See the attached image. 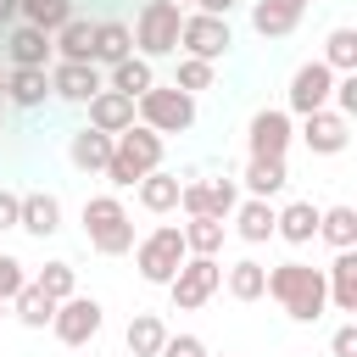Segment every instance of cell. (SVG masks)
<instances>
[{
    "label": "cell",
    "instance_id": "1",
    "mask_svg": "<svg viewBox=\"0 0 357 357\" xmlns=\"http://www.w3.org/2000/svg\"><path fill=\"white\" fill-rule=\"evenodd\" d=\"M268 296L284 307V318L296 324H318L329 312V284H324V268L290 257V262H273L268 268Z\"/></svg>",
    "mask_w": 357,
    "mask_h": 357
},
{
    "label": "cell",
    "instance_id": "2",
    "mask_svg": "<svg viewBox=\"0 0 357 357\" xmlns=\"http://www.w3.org/2000/svg\"><path fill=\"white\" fill-rule=\"evenodd\" d=\"M162 151H167V139L156 134V128H145V123H128L123 134H112V162H106V184L112 190H134L151 167H162Z\"/></svg>",
    "mask_w": 357,
    "mask_h": 357
},
{
    "label": "cell",
    "instance_id": "3",
    "mask_svg": "<svg viewBox=\"0 0 357 357\" xmlns=\"http://www.w3.org/2000/svg\"><path fill=\"white\" fill-rule=\"evenodd\" d=\"M84 240H89V251H100V257L134 251V218H128V206H123L117 190H100V195L84 201Z\"/></svg>",
    "mask_w": 357,
    "mask_h": 357
},
{
    "label": "cell",
    "instance_id": "4",
    "mask_svg": "<svg viewBox=\"0 0 357 357\" xmlns=\"http://www.w3.org/2000/svg\"><path fill=\"white\" fill-rule=\"evenodd\" d=\"M195 95H184L178 84H151L139 100H134V123H145V128H156L162 139L167 134H190L195 128Z\"/></svg>",
    "mask_w": 357,
    "mask_h": 357
},
{
    "label": "cell",
    "instance_id": "5",
    "mask_svg": "<svg viewBox=\"0 0 357 357\" xmlns=\"http://www.w3.org/2000/svg\"><path fill=\"white\" fill-rule=\"evenodd\" d=\"M178 22H184L178 0H145L139 17H134V56H145V61L173 56L178 50Z\"/></svg>",
    "mask_w": 357,
    "mask_h": 357
},
{
    "label": "cell",
    "instance_id": "6",
    "mask_svg": "<svg viewBox=\"0 0 357 357\" xmlns=\"http://www.w3.org/2000/svg\"><path fill=\"white\" fill-rule=\"evenodd\" d=\"M190 251H184V234H178V223H156L151 234H139L134 240V268H139V279L145 284H167L173 273H178V262H184Z\"/></svg>",
    "mask_w": 357,
    "mask_h": 357
},
{
    "label": "cell",
    "instance_id": "7",
    "mask_svg": "<svg viewBox=\"0 0 357 357\" xmlns=\"http://www.w3.org/2000/svg\"><path fill=\"white\" fill-rule=\"evenodd\" d=\"M218 290H223V262H218V257H184V262H178V273L167 279V301H173L178 312L206 307Z\"/></svg>",
    "mask_w": 357,
    "mask_h": 357
},
{
    "label": "cell",
    "instance_id": "8",
    "mask_svg": "<svg viewBox=\"0 0 357 357\" xmlns=\"http://www.w3.org/2000/svg\"><path fill=\"white\" fill-rule=\"evenodd\" d=\"M100 324H106V307H100L95 296H67V301H56V312H50V335H56L61 346H73V351H84V346L100 335Z\"/></svg>",
    "mask_w": 357,
    "mask_h": 357
},
{
    "label": "cell",
    "instance_id": "9",
    "mask_svg": "<svg viewBox=\"0 0 357 357\" xmlns=\"http://www.w3.org/2000/svg\"><path fill=\"white\" fill-rule=\"evenodd\" d=\"M229 45H234L229 17H212V11H184V22H178V50H184V56L218 61V56H229Z\"/></svg>",
    "mask_w": 357,
    "mask_h": 357
},
{
    "label": "cell",
    "instance_id": "10",
    "mask_svg": "<svg viewBox=\"0 0 357 357\" xmlns=\"http://www.w3.org/2000/svg\"><path fill=\"white\" fill-rule=\"evenodd\" d=\"M329 89H335V67H324V61L312 56V61H301V67L290 73V89H284V112H290V117H307V112L329 106Z\"/></svg>",
    "mask_w": 357,
    "mask_h": 357
},
{
    "label": "cell",
    "instance_id": "11",
    "mask_svg": "<svg viewBox=\"0 0 357 357\" xmlns=\"http://www.w3.org/2000/svg\"><path fill=\"white\" fill-rule=\"evenodd\" d=\"M296 139V117L284 106H262L245 123V156H284Z\"/></svg>",
    "mask_w": 357,
    "mask_h": 357
},
{
    "label": "cell",
    "instance_id": "12",
    "mask_svg": "<svg viewBox=\"0 0 357 357\" xmlns=\"http://www.w3.org/2000/svg\"><path fill=\"white\" fill-rule=\"evenodd\" d=\"M301 145L312 151V156H340L346 151V139H351V117H340L335 106H318V112H307L301 117Z\"/></svg>",
    "mask_w": 357,
    "mask_h": 357
},
{
    "label": "cell",
    "instance_id": "13",
    "mask_svg": "<svg viewBox=\"0 0 357 357\" xmlns=\"http://www.w3.org/2000/svg\"><path fill=\"white\" fill-rule=\"evenodd\" d=\"M95 89H106V73L95 61H50V95L67 106H84Z\"/></svg>",
    "mask_w": 357,
    "mask_h": 357
},
{
    "label": "cell",
    "instance_id": "14",
    "mask_svg": "<svg viewBox=\"0 0 357 357\" xmlns=\"http://www.w3.org/2000/svg\"><path fill=\"white\" fill-rule=\"evenodd\" d=\"M240 195H257V201H273V195H284V184H290V162L284 156H245V167H240Z\"/></svg>",
    "mask_w": 357,
    "mask_h": 357
},
{
    "label": "cell",
    "instance_id": "15",
    "mask_svg": "<svg viewBox=\"0 0 357 357\" xmlns=\"http://www.w3.org/2000/svg\"><path fill=\"white\" fill-rule=\"evenodd\" d=\"M17 229L33 234V240H50L61 229V195L56 190H28L22 206H17Z\"/></svg>",
    "mask_w": 357,
    "mask_h": 357
},
{
    "label": "cell",
    "instance_id": "16",
    "mask_svg": "<svg viewBox=\"0 0 357 357\" xmlns=\"http://www.w3.org/2000/svg\"><path fill=\"white\" fill-rule=\"evenodd\" d=\"M6 61H11V67H50V61H56V45H50L45 28H33V22H11Z\"/></svg>",
    "mask_w": 357,
    "mask_h": 357
},
{
    "label": "cell",
    "instance_id": "17",
    "mask_svg": "<svg viewBox=\"0 0 357 357\" xmlns=\"http://www.w3.org/2000/svg\"><path fill=\"white\" fill-rule=\"evenodd\" d=\"M229 234H240L245 245H268V240H273V201L240 195L234 212H229Z\"/></svg>",
    "mask_w": 357,
    "mask_h": 357
},
{
    "label": "cell",
    "instance_id": "18",
    "mask_svg": "<svg viewBox=\"0 0 357 357\" xmlns=\"http://www.w3.org/2000/svg\"><path fill=\"white\" fill-rule=\"evenodd\" d=\"M6 100L17 112H39L50 100V67H6Z\"/></svg>",
    "mask_w": 357,
    "mask_h": 357
},
{
    "label": "cell",
    "instance_id": "19",
    "mask_svg": "<svg viewBox=\"0 0 357 357\" xmlns=\"http://www.w3.org/2000/svg\"><path fill=\"white\" fill-rule=\"evenodd\" d=\"M273 240H284V245H312V240H318V206H312V201H284V206H273Z\"/></svg>",
    "mask_w": 357,
    "mask_h": 357
},
{
    "label": "cell",
    "instance_id": "20",
    "mask_svg": "<svg viewBox=\"0 0 357 357\" xmlns=\"http://www.w3.org/2000/svg\"><path fill=\"white\" fill-rule=\"evenodd\" d=\"M307 17V0H251V28L262 39H284L296 33V22Z\"/></svg>",
    "mask_w": 357,
    "mask_h": 357
},
{
    "label": "cell",
    "instance_id": "21",
    "mask_svg": "<svg viewBox=\"0 0 357 357\" xmlns=\"http://www.w3.org/2000/svg\"><path fill=\"white\" fill-rule=\"evenodd\" d=\"M84 106H89V128H100V134H123L134 123V95H123V89H95Z\"/></svg>",
    "mask_w": 357,
    "mask_h": 357
},
{
    "label": "cell",
    "instance_id": "22",
    "mask_svg": "<svg viewBox=\"0 0 357 357\" xmlns=\"http://www.w3.org/2000/svg\"><path fill=\"white\" fill-rule=\"evenodd\" d=\"M67 162L78 167V173H106V162H112V134H100V128H73L67 134Z\"/></svg>",
    "mask_w": 357,
    "mask_h": 357
},
{
    "label": "cell",
    "instance_id": "23",
    "mask_svg": "<svg viewBox=\"0 0 357 357\" xmlns=\"http://www.w3.org/2000/svg\"><path fill=\"white\" fill-rule=\"evenodd\" d=\"M178 173H167V167H151L139 184H134V201L151 212V218H167V212H178Z\"/></svg>",
    "mask_w": 357,
    "mask_h": 357
},
{
    "label": "cell",
    "instance_id": "24",
    "mask_svg": "<svg viewBox=\"0 0 357 357\" xmlns=\"http://www.w3.org/2000/svg\"><path fill=\"white\" fill-rule=\"evenodd\" d=\"M123 56H134V28H128V22H117V17H100V22H95L89 61L106 73V67H112V61H123Z\"/></svg>",
    "mask_w": 357,
    "mask_h": 357
},
{
    "label": "cell",
    "instance_id": "25",
    "mask_svg": "<svg viewBox=\"0 0 357 357\" xmlns=\"http://www.w3.org/2000/svg\"><path fill=\"white\" fill-rule=\"evenodd\" d=\"M324 284H329V307L357 312V245L351 251H335V262L324 268Z\"/></svg>",
    "mask_w": 357,
    "mask_h": 357
},
{
    "label": "cell",
    "instance_id": "26",
    "mask_svg": "<svg viewBox=\"0 0 357 357\" xmlns=\"http://www.w3.org/2000/svg\"><path fill=\"white\" fill-rule=\"evenodd\" d=\"M223 290H229L234 301H262V296H268V262H257V257L229 262V268H223Z\"/></svg>",
    "mask_w": 357,
    "mask_h": 357
},
{
    "label": "cell",
    "instance_id": "27",
    "mask_svg": "<svg viewBox=\"0 0 357 357\" xmlns=\"http://www.w3.org/2000/svg\"><path fill=\"white\" fill-rule=\"evenodd\" d=\"M50 45H56V61H89V45H95V22L89 17H67L56 33H50Z\"/></svg>",
    "mask_w": 357,
    "mask_h": 357
},
{
    "label": "cell",
    "instance_id": "28",
    "mask_svg": "<svg viewBox=\"0 0 357 357\" xmlns=\"http://www.w3.org/2000/svg\"><path fill=\"white\" fill-rule=\"evenodd\" d=\"M156 84V61H145V56H123V61H112L106 67V89H123V95H145Z\"/></svg>",
    "mask_w": 357,
    "mask_h": 357
},
{
    "label": "cell",
    "instance_id": "29",
    "mask_svg": "<svg viewBox=\"0 0 357 357\" xmlns=\"http://www.w3.org/2000/svg\"><path fill=\"white\" fill-rule=\"evenodd\" d=\"M178 234H184L190 257H218L223 240H229V223L223 218H190V223H178Z\"/></svg>",
    "mask_w": 357,
    "mask_h": 357
},
{
    "label": "cell",
    "instance_id": "30",
    "mask_svg": "<svg viewBox=\"0 0 357 357\" xmlns=\"http://www.w3.org/2000/svg\"><path fill=\"white\" fill-rule=\"evenodd\" d=\"M162 340H167V324H162L156 312H134V318H128V329H123L128 357H156V351H162Z\"/></svg>",
    "mask_w": 357,
    "mask_h": 357
},
{
    "label": "cell",
    "instance_id": "31",
    "mask_svg": "<svg viewBox=\"0 0 357 357\" xmlns=\"http://www.w3.org/2000/svg\"><path fill=\"white\" fill-rule=\"evenodd\" d=\"M318 240H329L335 251L357 245V212L351 206H318Z\"/></svg>",
    "mask_w": 357,
    "mask_h": 357
},
{
    "label": "cell",
    "instance_id": "32",
    "mask_svg": "<svg viewBox=\"0 0 357 357\" xmlns=\"http://www.w3.org/2000/svg\"><path fill=\"white\" fill-rule=\"evenodd\" d=\"M11 312H17V324H28V329H50V312H56V301L28 279L17 296H11Z\"/></svg>",
    "mask_w": 357,
    "mask_h": 357
},
{
    "label": "cell",
    "instance_id": "33",
    "mask_svg": "<svg viewBox=\"0 0 357 357\" xmlns=\"http://www.w3.org/2000/svg\"><path fill=\"white\" fill-rule=\"evenodd\" d=\"M324 67H335V73H357V28H329V39H324V56H318Z\"/></svg>",
    "mask_w": 357,
    "mask_h": 357
},
{
    "label": "cell",
    "instance_id": "34",
    "mask_svg": "<svg viewBox=\"0 0 357 357\" xmlns=\"http://www.w3.org/2000/svg\"><path fill=\"white\" fill-rule=\"evenodd\" d=\"M33 284H39L50 301H67V296H78V268H73V262H61V257H50V262L33 273Z\"/></svg>",
    "mask_w": 357,
    "mask_h": 357
},
{
    "label": "cell",
    "instance_id": "35",
    "mask_svg": "<svg viewBox=\"0 0 357 357\" xmlns=\"http://www.w3.org/2000/svg\"><path fill=\"white\" fill-rule=\"evenodd\" d=\"M73 17V0H17V22H33L45 33H56Z\"/></svg>",
    "mask_w": 357,
    "mask_h": 357
},
{
    "label": "cell",
    "instance_id": "36",
    "mask_svg": "<svg viewBox=\"0 0 357 357\" xmlns=\"http://www.w3.org/2000/svg\"><path fill=\"white\" fill-rule=\"evenodd\" d=\"M212 78H218V61H201V56H178V67H173V84H178L184 95L212 89Z\"/></svg>",
    "mask_w": 357,
    "mask_h": 357
},
{
    "label": "cell",
    "instance_id": "37",
    "mask_svg": "<svg viewBox=\"0 0 357 357\" xmlns=\"http://www.w3.org/2000/svg\"><path fill=\"white\" fill-rule=\"evenodd\" d=\"M234 201H240V184H234V178H206V212H201V218H223V223H229Z\"/></svg>",
    "mask_w": 357,
    "mask_h": 357
},
{
    "label": "cell",
    "instance_id": "38",
    "mask_svg": "<svg viewBox=\"0 0 357 357\" xmlns=\"http://www.w3.org/2000/svg\"><path fill=\"white\" fill-rule=\"evenodd\" d=\"M22 284H28V268H22L11 251H0V301H11Z\"/></svg>",
    "mask_w": 357,
    "mask_h": 357
},
{
    "label": "cell",
    "instance_id": "39",
    "mask_svg": "<svg viewBox=\"0 0 357 357\" xmlns=\"http://www.w3.org/2000/svg\"><path fill=\"white\" fill-rule=\"evenodd\" d=\"M156 357H212V351H206V340H201V335H167Z\"/></svg>",
    "mask_w": 357,
    "mask_h": 357
},
{
    "label": "cell",
    "instance_id": "40",
    "mask_svg": "<svg viewBox=\"0 0 357 357\" xmlns=\"http://www.w3.org/2000/svg\"><path fill=\"white\" fill-rule=\"evenodd\" d=\"M329 357H357V324H340L329 335Z\"/></svg>",
    "mask_w": 357,
    "mask_h": 357
},
{
    "label": "cell",
    "instance_id": "41",
    "mask_svg": "<svg viewBox=\"0 0 357 357\" xmlns=\"http://www.w3.org/2000/svg\"><path fill=\"white\" fill-rule=\"evenodd\" d=\"M17 206H22V195L17 190H0V234L17 229Z\"/></svg>",
    "mask_w": 357,
    "mask_h": 357
},
{
    "label": "cell",
    "instance_id": "42",
    "mask_svg": "<svg viewBox=\"0 0 357 357\" xmlns=\"http://www.w3.org/2000/svg\"><path fill=\"white\" fill-rule=\"evenodd\" d=\"M190 6H195V11H212V17H229L240 0H190Z\"/></svg>",
    "mask_w": 357,
    "mask_h": 357
},
{
    "label": "cell",
    "instance_id": "43",
    "mask_svg": "<svg viewBox=\"0 0 357 357\" xmlns=\"http://www.w3.org/2000/svg\"><path fill=\"white\" fill-rule=\"evenodd\" d=\"M17 22V0H0V28H11Z\"/></svg>",
    "mask_w": 357,
    "mask_h": 357
},
{
    "label": "cell",
    "instance_id": "44",
    "mask_svg": "<svg viewBox=\"0 0 357 357\" xmlns=\"http://www.w3.org/2000/svg\"><path fill=\"white\" fill-rule=\"evenodd\" d=\"M0 100H6V67H0Z\"/></svg>",
    "mask_w": 357,
    "mask_h": 357
},
{
    "label": "cell",
    "instance_id": "45",
    "mask_svg": "<svg viewBox=\"0 0 357 357\" xmlns=\"http://www.w3.org/2000/svg\"><path fill=\"white\" fill-rule=\"evenodd\" d=\"M6 312H11V301H0V318H6Z\"/></svg>",
    "mask_w": 357,
    "mask_h": 357
},
{
    "label": "cell",
    "instance_id": "46",
    "mask_svg": "<svg viewBox=\"0 0 357 357\" xmlns=\"http://www.w3.org/2000/svg\"><path fill=\"white\" fill-rule=\"evenodd\" d=\"M218 357H229V351H218Z\"/></svg>",
    "mask_w": 357,
    "mask_h": 357
},
{
    "label": "cell",
    "instance_id": "47",
    "mask_svg": "<svg viewBox=\"0 0 357 357\" xmlns=\"http://www.w3.org/2000/svg\"><path fill=\"white\" fill-rule=\"evenodd\" d=\"M178 6H190V0H178Z\"/></svg>",
    "mask_w": 357,
    "mask_h": 357
}]
</instances>
